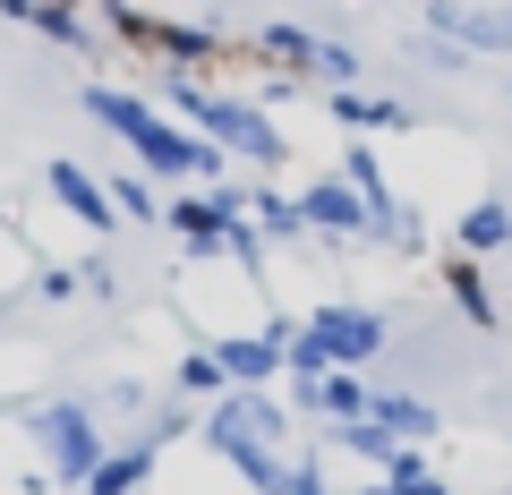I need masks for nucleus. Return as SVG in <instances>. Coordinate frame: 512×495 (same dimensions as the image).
Returning a JSON list of instances; mask_svg holds the SVG:
<instances>
[{"mask_svg":"<svg viewBox=\"0 0 512 495\" xmlns=\"http://www.w3.org/2000/svg\"><path fill=\"white\" fill-rule=\"evenodd\" d=\"M86 111H94V120H103V129L154 171V180H205V188L231 180V171H222V146H205V137H188V129H171V120H154L137 94H120V86H86Z\"/></svg>","mask_w":512,"mask_h":495,"instance_id":"nucleus-1","label":"nucleus"},{"mask_svg":"<svg viewBox=\"0 0 512 495\" xmlns=\"http://www.w3.org/2000/svg\"><path fill=\"white\" fill-rule=\"evenodd\" d=\"M163 94L188 111V120H197L205 146L239 154V163H256V171H282V163H291L282 129H274V120H265L256 103H239V94H214V86H197V77H171V69H163Z\"/></svg>","mask_w":512,"mask_h":495,"instance_id":"nucleus-2","label":"nucleus"},{"mask_svg":"<svg viewBox=\"0 0 512 495\" xmlns=\"http://www.w3.org/2000/svg\"><path fill=\"white\" fill-rule=\"evenodd\" d=\"M35 444H43V478H52V487H86L94 470H103V419H94V402H43L35 419Z\"/></svg>","mask_w":512,"mask_h":495,"instance_id":"nucleus-3","label":"nucleus"},{"mask_svg":"<svg viewBox=\"0 0 512 495\" xmlns=\"http://www.w3.org/2000/svg\"><path fill=\"white\" fill-rule=\"evenodd\" d=\"M256 444H291V410L274 402V393H222L214 410H205V453L231 461V453H256Z\"/></svg>","mask_w":512,"mask_h":495,"instance_id":"nucleus-4","label":"nucleus"},{"mask_svg":"<svg viewBox=\"0 0 512 495\" xmlns=\"http://www.w3.org/2000/svg\"><path fill=\"white\" fill-rule=\"evenodd\" d=\"M308 333L325 342V359H333V367H359V376L384 359V342H393V325H384L376 308H359V299H325V308L308 316Z\"/></svg>","mask_w":512,"mask_h":495,"instance_id":"nucleus-5","label":"nucleus"},{"mask_svg":"<svg viewBox=\"0 0 512 495\" xmlns=\"http://www.w3.org/2000/svg\"><path fill=\"white\" fill-rule=\"evenodd\" d=\"M299 214H308V231H325L333 248H359V239H376V214L359 205V188H350L342 171H333V180H308Z\"/></svg>","mask_w":512,"mask_h":495,"instance_id":"nucleus-6","label":"nucleus"},{"mask_svg":"<svg viewBox=\"0 0 512 495\" xmlns=\"http://www.w3.org/2000/svg\"><path fill=\"white\" fill-rule=\"evenodd\" d=\"M43 188H52V205H60V214H77V222H86L94 239H103L111 222H120V205H111V188L94 180L86 163H69V154H52V163H43Z\"/></svg>","mask_w":512,"mask_h":495,"instance_id":"nucleus-7","label":"nucleus"},{"mask_svg":"<svg viewBox=\"0 0 512 495\" xmlns=\"http://www.w3.org/2000/svg\"><path fill=\"white\" fill-rule=\"evenodd\" d=\"M205 350H214V367H222V385H231V393H265L282 376V350L265 342V333H214Z\"/></svg>","mask_w":512,"mask_h":495,"instance_id":"nucleus-8","label":"nucleus"},{"mask_svg":"<svg viewBox=\"0 0 512 495\" xmlns=\"http://www.w3.org/2000/svg\"><path fill=\"white\" fill-rule=\"evenodd\" d=\"M163 444H171V436H163V427L146 419V427H137V436L120 444V453H103V470L86 478V495H137V487H146V478H154V461H163Z\"/></svg>","mask_w":512,"mask_h":495,"instance_id":"nucleus-9","label":"nucleus"},{"mask_svg":"<svg viewBox=\"0 0 512 495\" xmlns=\"http://www.w3.org/2000/svg\"><path fill=\"white\" fill-rule=\"evenodd\" d=\"M427 26H436L444 43H461V52H512V9H461V0H436Z\"/></svg>","mask_w":512,"mask_h":495,"instance_id":"nucleus-10","label":"nucleus"},{"mask_svg":"<svg viewBox=\"0 0 512 495\" xmlns=\"http://www.w3.org/2000/svg\"><path fill=\"white\" fill-rule=\"evenodd\" d=\"M291 402H299V410H325L333 427H350V419L376 410V385H367L359 367H333V376H316V385H291Z\"/></svg>","mask_w":512,"mask_h":495,"instance_id":"nucleus-11","label":"nucleus"},{"mask_svg":"<svg viewBox=\"0 0 512 495\" xmlns=\"http://www.w3.org/2000/svg\"><path fill=\"white\" fill-rule=\"evenodd\" d=\"M376 427H393L402 444H427L436 436V402L427 393H410V385H376V410H367Z\"/></svg>","mask_w":512,"mask_h":495,"instance_id":"nucleus-12","label":"nucleus"},{"mask_svg":"<svg viewBox=\"0 0 512 495\" xmlns=\"http://www.w3.org/2000/svg\"><path fill=\"white\" fill-rule=\"evenodd\" d=\"M256 52L274 60L282 77H308L316 60H325V35H316V26H299V18H274L265 35H256Z\"/></svg>","mask_w":512,"mask_h":495,"instance_id":"nucleus-13","label":"nucleus"},{"mask_svg":"<svg viewBox=\"0 0 512 495\" xmlns=\"http://www.w3.org/2000/svg\"><path fill=\"white\" fill-rule=\"evenodd\" d=\"M333 120H342L350 137H393V129H410V103H393V94H333Z\"/></svg>","mask_w":512,"mask_h":495,"instance_id":"nucleus-14","label":"nucleus"},{"mask_svg":"<svg viewBox=\"0 0 512 495\" xmlns=\"http://www.w3.org/2000/svg\"><path fill=\"white\" fill-rule=\"evenodd\" d=\"M504 248H512V205L504 197H478L470 214H461V257L487 265V257H504Z\"/></svg>","mask_w":512,"mask_h":495,"instance_id":"nucleus-15","label":"nucleus"},{"mask_svg":"<svg viewBox=\"0 0 512 495\" xmlns=\"http://www.w3.org/2000/svg\"><path fill=\"white\" fill-rule=\"evenodd\" d=\"M444 291H453L461 325L495 333V291H487V265H478V257H453V265H444Z\"/></svg>","mask_w":512,"mask_h":495,"instance_id":"nucleus-16","label":"nucleus"},{"mask_svg":"<svg viewBox=\"0 0 512 495\" xmlns=\"http://www.w3.org/2000/svg\"><path fill=\"white\" fill-rule=\"evenodd\" d=\"M163 222L197 248V257H222V214H214V197H180V205H163Z\"/></svg>","mask_w":512,"mask_h":495,"instance_id":"nucleus-17","label":"nucleus"},{"mask_svg":"<svg viewBox=\"0 0 512 495\" xmlns=\"http://www.w3.org/2000/svg\"><path fill=\"white\" fill-rule=\"evenodd\" d=\"M333 436H342V453H359V461H376V470H393V461L410 453V444L393 436V427H376V419H350V427H333Z\"/></svg>","mask_w":512,"mask_h":495,"instance_id":"nucleus-18","label":"nucleus"},{"mask_svg":"<svg viewBox=\"0 0 512 495\" xmlns=\"http://www.w3.org/2000/svg\"><path fill=\"white\" fill-rule=\"evenodd\" d=\"M248 214L265 239H299L308 231V214H299V197H282V188H248Z\"/></svg>","mask_w":512,"mask_h":495,"instance_id":"nucleus-19","label":"nucleus"},{"mask_svg":"<svg viewBox=\"0 0 512 495\" xmlns=\"http://www.w3.org/2000/svg\"><path fill=\"white\" fill-rule=\"evenodd\" d=\"M171 385H180V402H222V393H231V385H222V367H214V350H188Z\"/></svg>","mask_w":512,"mask_h":495,"instance_id":"nucleus-20","label":"nucleus"},{"mask_svg":"<svg viewBox=\"0 0 512 495\" xmlns=\"http://www.w3.org/2000/svg\"><path fill=\"white\" fill-rule=\"evenodd\" d=\"M384 487H393V495H453L436 470H427V453H419V444H410V453L393 461V470H384Z\"/></svg>","mask_w":512,"mask_h":495,"instance_id":"nucleus-21","label":"nucleus"},{"mask_svg":"<svg viewBox=\"0 0 512 495\" xmlns=\"http://www.w3.org/2000/svg\"><path fill=\"white\" fill-rule=\"evenodd\" d=\"M410 60H419V69H444V77L470 69V52H461V43H444V35H419V43H410Z\"/></svg>","mask_w":512,"mask_h":495,"instance_id":"nucleus-22","label":"nucleus"},{"mask_svg":"<svg viewBox=\"0 0 512 495\" xmlns=\"http://www.w3.org/2000/svg\"><path fill=\"white\" fill-rule=\"evenodd\" d=\"M316 77H325L333 94H350V86H359V52H350V43H325V60H316Z\"/></svg>","mask_w":512,"mask_h":495,"instance_id":"nucleus-23","label":"nucleus"},{"mask_svg":"<svg viewBox=\"0 0 512 495\" xmlns=\"http://www.w3.org/2000/svg\"><path fill=\"white\" fill-rule=\"evenodd\" d=\"M111 205H120V222H154V214H163L146 180H111Z\"/></svg>","mask_w":512,"mask_h":495,"instance_id":"nucleus-24","label":"nucleus"},{"mask_svg":"<svg viewBox=\"0 0 512 495\" xmlns=\"http://www.w3.org/2000/svg\"><path fill=\"white\" fill-rule=\"evenodd\" d=\"M282 495H325V470H316V453H291V487Z\"/></svg>","mask_w":512,"mask_h":495,"instance_id":"nucleus-25","label":"nucleus"},{"mask_svg":"<svg viewBox=\"0 0 512 495\" xmlns=\"http://www.w3.org/2000/svg\"><path fill=\"white\" fill-rule=\"evenodd\" d=\"M77 282H86L94 299H111V291H120V274H111V257H86V265H77Z\"/></svg>","mask_w":512,"mask_h":495,"instance_id":"nucleus-26","label":"nucleus"},{"mask_svg":"<svg viewBox=\"0 0 512 495\" xmlns=\"http://www.w3.org/2000/svg\"><path fill=\"white\" fill-rule=\"evenodd\" d=\"M35 291H43V299H69V291H77V274H69V265H43Z\"/></svg>","mask_w":512,"mask_h":495,"instance_id":"nucleus-27","label":"nucleus"},{"mask_svg":"<svg viewBox=\"0 0 512 495\" xmlns=\"http://www.w3.org/2000/svg\"><path fill=\"white\" fill-rule=\"evenodd\" d=\"M359 495H393V487H359Z\"/></svg>","mask_w":512,"mask_h":495,"instance_id":"nucleus-28","label":"nucleus"}]
</instances>
